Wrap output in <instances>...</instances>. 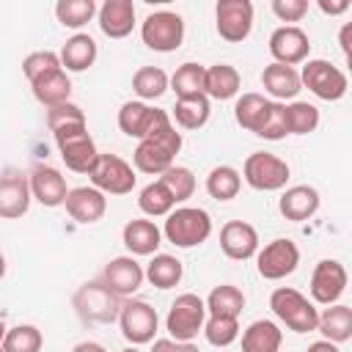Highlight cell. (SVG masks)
I'll use <instances>...</instances> for the list:
<instances>
[{
	"instance_id": "f1b7e54d",
	"label": "cell",
	"mask_w": 352,
	"mask_h": 352,
	"mask_svg": "<svg viewBox=\"0 0 352 352\" xmlns=\"http://www.w3.org/2000/svg\"><path fill=\"white\" fill-rule=\"evenodd\" d=\"M327 341L333 344H344L352 338V308L349 305H330L319 314V327H316Z\"/></svg>"
},
{
	"instance_id": "4fadbf2b",
	"label": "cell",
	"mask_w": 352,
	"mask_h": 352,
	"mask_svg": "<svg viewBox=\"0 0 352 352\" xmlns=\"http://www.w3.org/2000/svg\"><path fill=\"white\" fill-rule=\"evenodd\" d=\"M214 19H217L220 38L231 44L245 41L253 28V3L250 0H220L214 6Z\"/></svg>"
},
{
	"instance_id": "484cf974",
	"label": "cell",
	"mask_w": 352,
	"mask_h": 352,
	"mask_svg": "<svg viewBox=\"0 0 352 352\" xmlns=\"http://www.w3.org/2000/svg\"><path fill=\"white\" fill-rule=\"evenodd\" d=\"M270 107H272V102L264 99L261 94H242L236 99V104H234V118H236V124L242 129L258 135L264 121H267V116H270Z\"/></svg>"
},
{
	"instance_id": "7c38bea8",
	"label": "cell",
	"mask_w": 352,
	"mask_h": 352,
	"mask_svg": "<svg viewBox=\"0 0 352 352\" xmlns=\"http://www.w3.org/2000/svg\"><path fill=\"white\" fill-rule=\"evenodd\" d=\"M300 264V250L292 239H272L256 253V267L264 280H280Z\"/></svg>"
},
{
	"instance_id": "1f68e13d",
	"label": "cell",
	"mask_w": 352,
	"mask_h": 352,
	"mask_svg": "<svg viewBox=\"0 0 352 352\" xmlns=\"http://www.w3.org/2000/svg\"><path fill=\"white\" fill-rule=\"evenodd\" d=\"M138 206H140V212L148 214V217H168V214L176 209V198H173V192L168 190V184H165L162 179H157V182H151V184H146V187L140 190Z\"/></svg>"
},
{
	"instance_id": "9c48e42d",
	"label": "cell",
	"mask_w": 352,
	"mask_h": 352,
	"mask_svg": "<svg viewBox=\"0 0 352 352\" xmlns=\"http://www.w3.org/2000/svg\"><path fill=\"white\" fill-rule=\"evenodd\" d=\"M242 176H245V182L253 190L275 192V190L286 187V182H289V165L280 157H275V154L253 151L245 160V165H242Z\"/></svg>"
},
{
	"instance_id": "f5cc1de1",
	"label": "cell",
	"mask_w": 352,
	"mask_h": 352,
	"mask_svg": "<svg viewBox=\"0 0 352 352\" xmlns=\"http://www.w3.org/2000/svg\"><path fill=\"white\" fill-rule=\"evenodd\" d=\"M72 352H107L102 344H96V341H80Z\"/></svg>"
},
{
	"instance_id": "e0dca14e",
	"label": "cell",
	"mask_w": 352,
	"mask_h": 352,
	"mask_svg": "<svg viewBox=\"0 0 352 352\" xmlns=\"http://www.w3.org/2000/svg\"><path fill=\"white\" fill-rule=\"evenodd\" d=\"M30 195H33L30 179L14 168H6L0 179V217L6 220L22 217L30 206Z\"/></svg>"
},
{
	"instance_id": "db71d44e",
	"label": "cell",
	"mask_w": 352,
	"mask_h": 352,
	"mask_svg": "<svg viewBox=\"0 0 352 352\" xmlns=\"http://www.w3.org/2000/svg\"><path fill=\"white\" fill-rule=\"evenodd\" d=\"M121 352H138V349H132V346H129V349H121Z\"/></svg>"
},
{
	"instance_id": "b9f144b4",
	"label": "cell",
	"mask_w": 352,
	"mask_h": 352,
	"mask_svg": "<svg viewBox=\"0 0 352 352\" xmlns=\"http://www.w3.org/2000/svg\"><path fill=\"white\" fill-rule=\"evenodd\" d=\"M204 336L212 346H228L239 338V322L234 316H209L204 324Z\"/></svg>"
},
{
	"instance_id": "f907efd6",
	"label": "cell",
	"mask_w": 352,
	"mask_h": 352,
	"mask_svg": "<svg viewBox=\"0 0 352 352\" xmlns=\"http://www.w3.org/2000/svg\"><path fill=\"white\" fill-rule=\"evenodd\" d=\"M316 6H319L324 14L338 16V14H344V11L349 8V0H316Z\"/></svg>"
},
{
	"instance_id": "30bf717a",
	"label": "cell",
	"mask_w": 352,
	"mask_h": 352,
	"mask_svg": "<svg viewBox=\"0 0 352 352\" xmlns=\"http://www.w3.org/2000/svg\"><path fill=\"white\" fill-rule=\"evenodd\" d=\"M91 184L102 192L110 195H126L135 187V170L126 160H121L118 154H99V160L91 168Z\"/></svg>"
},
{
	"instance_id": "d6986e66",
	"label": "cell",
	"mask_w": 352,
	"mask_h": 352,
	"mask_svg": "<svg viewBox=\"0 0 352 352\" xmlns=\"http://www.w3.org/2000/svg\"><path fill=\"white\" fill-rule=\"evenodd\" d=\"M220 248H223V253L228 258L245 261V258H250V256L258 253V234L245 220H228L220 228Z\"/></svg>"
},
{
	"instance_id": "e575fe53",
	"label": "cell",
	"mask_w": 352,
	"mask_h": 352,
	"mask_svg": "<svg viewBox=\"0 0 352 352\" xmlns=\"http://www.w3.org/2000/svg\"><path fill=\"white\" fill-rule=\"evenodd\" d=\"M173 118L182 129H201L209 121V96H187L176 99L173 104Z\"/></svg>"
},
{
	"instance_id": "836d02e7",
	"label": "cell",
	"mask_w": 352,
	"mask_h": 352,
	"mask_svg": "<svg viewBox=\"0 0 352 352\" xmlns=\"http://www.w3.org/2000/svg\"><path fill=\"white\" fill-rule=\"evenodd\" d=\"M242 308H245V294H242V289H236L231 283L214 286L206 297L209 316H234V319H239Z\"/></svg>"
},
{
	"instance_id": "3957f363",
	"label": "cell",
	"mask_w": 352,
	"mask_h": 352,
	"mask_svg": "<svg viewBox=\"0 0 352 352\" xmlns=\"http://www.w3.org/2000/svg\"><path fill=\"white\" fill-rule=\"evenodd\" d=\"M182 148V132H176V126H170L168 132L151 138V140H140L132 162L140 173H151V176H162L165 170L173 168V157Z\"/></svg>"
},
{
	"instance_id": "83f0119b",
	"label": "cell",
	"mask_w": 352,
	"mask_h": 352,
	"mask_svg": "<svg viewBox=\"0 0 352 352\" xmlns=\"http://www.w3.org/2000/svg\"><path fill=\"white\" fill-rule=\"evenodd\" d=\"M96 60V41L88 33H74L63 50H60V63L66 72H85Z\"/></svg>"
},
{
	"instance_id": "ab89813d",
	"label": "cell",
	"mask_w": 352,
	"mask_h": 352,
	"mask_svg": "<svg viewBox=\"0 0 352 352\" xmlns=\"http://www.w3.org/2000/svg\"><path fill=\"white\" fill-rule=\"evenodd\" d=\"M44 336L33 324H16L3 336V352H41Z\"/></svg>"
},
{
	"instance_id": "4316f807",
	"label": "cell",
	"mask_w": 352,
	"mask_h": 352,
	"mask_svg": "<svg viewBox=\"0 0 352 352\" xmlns=\"http://www.w3.org/2000/svg\"><path fill=\"white\" fill-rule=\"evenodd\" d=\"M283 333L270 319H256L242 333V352H280Z\"/></svg>"
},
{
	"instance_id": "74e56055",
	"label": "cell",
	"mask_w": 352,
	"mask_h": 352,
	"mask_svg": "<svg viewBox=\"0 0 352 352\" xmlns=\"http://www.w3.org/2000/svg\"><path fill=\"white\" fill-rule=\"evenodd\" d=\"M168 85H170V80L160 66H140L132 77V91L140 99H160L168 91Z\"/></svg>"
},
{
	"instance_id": "52a82bcc",
	"label": "cell",
	"mask_w": 352,
	"mask_h": 352,
	"mask_svg": "<svg viewBox=\"0 0 352 352\" xmlns=\"http://www.w3.org/2000/svg\"><path fill=\"white\" fill-rule=\"evenodd\" d=\"M74 308L77 314L85 319V322H99V324H107L113 319L121 316V297L116 292H110L104 283H85L77 289L74 294Z\"/></svg>"
},
{
	"instance_id": "603a6c76",
	"label": "cell",
	"mask_w": 352,
	"mask_h": 352,
	"mask_svg": "<svg viewBox=\"0 0 352 352\" xmlns=\"http://www.w3.org/2000/svg\"><path fill=\"white\" fill-rule=\"evenodd\" d=\"M278 209H280V214L286 220L302 223V220H308V217L316 214V209H319V192L314 187H308V184H294V187H289L280 195Z\"/></svg>"
},
{
	"instance_id": "ffe728a7",
	"label": "cell",
	"mask_w": 352,
	"mask_h": 352,
	"mask_svg": "<svg viewBox=\"0 0 352 352\" xmlns=\"http://www.w3.org/2000/svg\"><path fill=\"white\" fill-rule=\"evenodd\" d=\"M30 190H33V198L41 204V206H60L66 204L69 198V187H66V179L60 176L58 168H50V165H38L30 170Z\"/></svg>"
},
{
	"instance_id": "816d5d0a",
	"label": "cell",
	"mask_w": 352,
	"mask_h": 352,
	"mask_svg": "<svg viewBox=\"0 0 352 352\" xmlns=\"http://www.w3.org/2000/svg\"><path fill=\"white\" fill-rule=\"evenodd\" d=\"M305 352H338V344H333V341L324 338V341H314Z\"/></svg>"
},
{
	"instance_id": "ba28073f",
	"label": "cell",
	"mask_w": 352,
	"mask_h": 352,
	"mask_svg": "<svg viewBox=\"0 0 352 352\" xmlns=\"http://www.w3.org/2000/svg\"><path fill=\"white\" fill-rule=\"evenodd\" d=\"M140 38L154 52H173L184 41V19L173 11H154L143 19Z\"/></svg>"
},
{
	"instance_id": "7402d4cb",
	"label": "cell",
	"mask_w": 352,
	"mask_h": 352,
	"mask_svg": "<svg viewBox=\"0 0 352 352\" xmlns=\"http://www.w3.org/2000/svg\"><path fill=\"white\" fill-rule=\"evenodd\" d=\"M99 28L107 38H126L135 28L132 0H107L99 6Z\"/></svg>"
},
{
	"instance_id": "44dd1931",
	"label": "cell",
	"mask_w": 352,
	"mask_h": 352,
	"mask_svg": "<svg viewBox=\"0 0 352 352\" xmlns=\"http://www.w3.org/2000/svg\"><path fill=\"white\" fill-rule=\"evenodd\" d=\"M63 206H66V212H69L72 220L88 226V223L102 220V214L107 212V198L96 187H74L69 192V198H66Z\"/></svg>"
},
{
	"instance_id": "f35d334b",
	"label": "cell",
	"mask_w": 352,
	"mask_h": 352,
	"mask_svg": "<svg viewBox=\"0 0 352 352\" xmlns=\"http://www.w3.org/2000/svg\"><path fill=\"white\" fill-rule=\"evenodd\" d=\"M96 11H99V8H96L94 0H58V3H55V16H58V22H60L63 28H74V30L82 28V25H88Z\"/></svg>"
},
{
	"instance_id": "d6a6232c",
	"label": "cell",
	"mask_w": 352,
	"mask_h": 352,
	"mask_svg": "<svg viewBox=\"0 0 352 352\" xmlns=\"http://www.w3.org/2000/svg\"><path fill=\"white\" fill-rule=\"evenodd\" d=\"M170 88L176 91L179 99H187V96H204L206 94V66L201 63H182L173 77H170Z\"/></svg>"
},
{
	"instance_id": "681fc988",
	"label": "cell",
	"mask_w": 352,
	"mask_h": 352,
	"mask_svg": "<svg viewBox=\"0 0 352 352\" xmlns=\"http://www.w3.org/2000/svg\"><path fill=\"white\" fill-rule=\"evenodd\" d=\"M338 44H341V52L346 58V66H349V74H352V22H344L341 30H338Z\"/></svg>"
},
{
	"instance_id": "8992f818",
	"label": "cell",
	"mask_w": 352,
	"mask_h": 352,
	"mask_svg": "<svg viewBox=\"0 0 352 352\" xmlns=\"http://www.w3.org/2000/svg\"><path fill=\"white\" fill-rule=\"evenodd\" d=\"M52 138H55V146H58L69 170L91 173L94 162L99 160V151H96L94 138L88 135V126H69V129L52 132Z\"/></svg>"
},
{
	"instance_id": "f6af8a7d",
	"label": "cell",
	"mask_w": 352,
	"mask_h": 352,
	"mask_svg": "<svg viewBox=\"0 0 352 352\" xmlns=\"http://www.w3.org/2000/svg\"><path fill=\"white\" fill-rule=\"evenodd\" d=\"M160 179L168 184V190L173 192L176 204H184V201H187V198H192V192H195V176H192V170H190V168L173 165V168H170V170H165Z\"/></svg>"
},
{
	"instance_id": "7bdbcfd3",
	"label": "cell",
	"mask_w": 352,
	"mask_h": 352,
	"mask_svg": "<svg viewBox=\"0 0 352 352\" xmlns=\"http://www.w3.org/2000/svg\"><path fill=\"white\" fill-rule=\"evenodd\" d=\"M58 69H63V63H60V55H55L52 50L30 52V55L22 60V72H25V77H28V82H30V85H33L36 80H41L44 74L58 72Z\"/></svg>"
},
{
	"instance_id": "ac0fdd59",
	"label": "cell",
	"mask_w": 352,
	"mask_h": 352,
	"mask_svg": "<svg viewBox=\"0 0 352 352\" xmlns=\"http://www.w3.org/2000/svg\"><path fill=\"white\" fill-rule=\"evenodd\" d=\"M143 278H146V270H143L132 256H118V258L107 261V267H104V272H102V283H104L110 292H116L118 297L135 294V292L140 289Z\"/></svg>"
},
{
	"instance_id": "8fae6325",
	"label": "cell",
	"mask_w": 352,
	"mask_h": 352,
	"mask_svg": "<svg viewBox=\"0 0 352 352\" xmlns=\"http://www.w3.org/2000/svg\"><path fill=\"white\" fill-rule=\"evenodd\" d=\"M300 77H302V85L324 102H336L346 94V74L330 60H322V58L305 60Z\"/></svg>"
},
{
	"instance_id": "7a4b0ae2",
	"label": "cell",
	"mask_w": 352,
	"mask_h": 352,
	"mask_svg": "<svg viewBox=\"0 0 352 352\" xmlns=\"http://www.w3.org/2000/svg\"><path fill=\"white\" fill-rule=\"evenodd\" d=\"M162 234L176 248H195L209 239L212 217H209V212H204L198 206H179L168 214Z\"/></svg>"
},
{
	"instance_id": "7dc6e473",
	"label": "cell",
	"mask_w": 352,
	"mask_h": 352,
	"mask_svg": "<svg viewBox=\"0 0 352 352\" xmlns=\"http://www.w3.org/2000/svg\"><path fill=\"white\" fill-rule=\"evenodd\" d=\"M272 14L280 22H300L308 14V0H272Z\"/></svg>"
},
{
	"instance_id": "8d00e7d4",
	"label": "cell",
	"mask_w": 352,
	"mask_h": 352,
	"mask_svg": "<svg viewBox=\"0 0 352 352\" xmlns=\"http://www.w3.org/2000/svg\"><path fill=\"white\" fill-rule=\"evenodd\" d=\"M182 272H184L182 261L176 256H168V253H157L146 267V278L157 289H173L182 280Z\"/></svg>"
},
{
	"instance_id": "cb8c5ba5",
	"label": "cell",
	"mask_w": 352,
	"mask_h": 352,
	"mask_svg": "<svg viewBox=\"0 0 352 352\" xmlns=\"http://www.w3.org/2000/svg\"><path fill=\"white\" fill-rule=\"evenodd\" d=\"M261 85L275 99H294L300 94V88H302V77H300V72L294 66H283V63L272 60L261 72Z\"/></svg>"
},
{
	"instance_id": "5bb4252c",
	"label": "cell",
	"mask_w": 352,
	"mask_h": 352,
	"mask_svg": "<svg viewBox=\"0 0 352 352\" xmlns=\"http://www.w3.org/2000/svg\"><path fill=\"white\" fill-rule=\"evenodd\" d=\"M157 322H160L157 311L148 302H143V300H126L124 308H121V316H118L121 336L129 344H148V341H154Z\"/></svg>"
},
{
	"instance_id": "5b68a950",
	"label": "cell",
	"mask_w": 352,
	"mask_h": 352,
	"mask_svg": "<svg viewBox=\"0 0 352 352\" xmlns=\"http://www.w3.org/2000/svg\"><path fill=\"white\" fill-rule=\"evenodd\" d=\"M118 126L129 138L151 140V138L168 132L173 124H170V116L165 110L148 107L146 102H124L118 110Z\"/></svg>"
},
{
	"instance_id": "277c9868",
	"label": "cell",
	"mask_w": 352,
	"mask_h": 352,
	"mask_svg": "<svg viewBox=\"0 0 352 352\" xmlns=\"http://www.w3.org/2000/svg\"><path fill=\"white\" fill-rule=\"evenodd\" d=\"M206 314H209L206 311V300H201L192 292H184L170 302V311L165 316V330L176 341H192L204 330Z\"/></svg>"
},
{
	"instance_id": "bcb514c9",
	"label": "cell",
	"mask_w": 352,
	"mask_h": 352,
	"mask_svg": "<svg viewBox=\"0 0 352 352\" xmlns=\"http://www.w3.org/2000/svg\"><path fill=\"white\" fill-rule=\"evenodd\" d=\"M286 135H289V129H286V104L272 102L270 116H267V121H264L258 138H264V140H280V138H286Z\"/></svg>"
},
{
	"instance_id": "60d3db41",
	"label": "cell",
	"mask_w": 352,
	"mask_h": 352,
	"mask_svg": "<svg viewBox=\"0 0 352 352\" xmlns=\"http://www.w3.org/2000/svg\"><path fill=\"white\" fill-rule=\"evenodd\" d=\"M319 126V110L308 102H292L286 104V129L289 135H308Z\"/></svg>"
},
{
	"instance_id": "9a60e30c",
	"label": "cell",
	"mask_w": 352,
	"mask_h": 352,
	"mask_svg": "<svg viewBox=\"0 0 352 352\" xmlns=\"http://www.w3.org/2000/svg\"><path fill=\"white\" fill-rule=\"evenodd\" d=\"M346 270L336 258H322L311 275V297L319 305H336L346 289Z\"/></svg>"
},
{
	"instance_id": "d590c367",
	"label": "cell",
	"mask_w": 352,
	"mask_h": 352,
	"mask_svg": "<svg viewBox=\"0 0 352 352\" xmlns=\"http://www.w3.org/2000/svg\"><path fill=\"white\" fill-rule=\"evenodd\" d=\"M239 187H242V176L231 165H217L206 176V192L214 201H231V198H236Z\"/></svg>"
},
{
	"instance_id": "f546056e",
	"label": "cell",
	"mask_w": 352,
	"mask_h": 352,
	"mask_svg": "<svg viewBox=\"0 0 352 352\" xmlns=\"http://www.w3.org/2000/svg\"><path fill=\"white\" fill-rule=\"evenodd\" d=\"M30 88H33L36 102H41V104H47V107H55V104L69 102V94H72V80H69L66 69H58V72L44 74L41 80H36Z\"/></svg>"
},
{
	"instance_id": "c3c4849f",
	"label": "cell",
	"mask_w": 352,
	"mask_h": 352,
	"mask_svg": "<svg viewBox=\"0 0 352 352\" xmlns=\"http://www.w3.org/2000/svg\"><path fill=\"white\" fill-rule=\"evenodd\" d=\"M151 352H201L192 341H176V338H157Z\"/></svg>"
},
{
	"instance_id": "6da1fadb",
	"label": "cell",
	"mask_w": 352,
	"mask_h": 352,
	"mask_svg": "<svg viewBox=\"0 0 352 352\" xmlns=\"http://www.w3.org/2000/svg\"><path fill=\"white\" fill-rule=\"evenodd\" d=\"M270 308L294 333H311V330L319 327V311H316V305L305 294H300L297 289H292V286L275 289L270 294Z\"/></svg>"
},
{
	"instance_id": "2e32d148",
	"label": "cell",
	"mask_w": 352,
	"mask_h": 352,
	"mask_svg": "<svg viewBox=\"0 0 352 352\" xmlns=\"http://www.w3.org/2000/svg\"><path fill=\"white\" fill-rule=\"evenodd\" d=\"M311 52V41H308V33L297 25H280L272 30L270 36V55L275 58V63H283V66H294V63H302Z\"/></svg>"
},
{
	"instance_id": "d4e9b609",
	"label": "cell",
	"mask_w": 352,
	"mask_h": 352,
	"mask_svg": "<svg viewBox=\"0 0 352 352\" xmlns=\"http://www.w3.org/2000/svg\"><path fill=\"white\" fill-rule=\"evenodd\" d=\"M121 236H124L126 250L135 256H157V248L162 245V231L151 220H143V217L129 220Z\"/></svg>"
},
{
	"instance_id": "ee69618b",
	"label": "cell",
	"mask_w": 352,
	"mask_h": 352,
	"mask_svg": "<svg viewBox=\"0 0 352 352\" xmlns=\"http://www.w3.org/2000/svg\"><path fill=\"white\" fill-rule=\"evenodd\" d=\"M47 126L50 132H60L69 126H88V124H85V113L74 102H63V104L47 107Z\"/></svg>"
},
{
	"instance_id": "4dcf8cb0",
	"label": "cell",
	"mask_w": 352,
	"mask_h": 352,
	"mask_svg": "<svg viewBox=\"0 0 352 352\" xmlns=\"http://www.w3.org/2000/svg\"><path fill=\"white\" fill-rule=\"evenodd\" d=\"M242 77L231 63H214L206 69V96L212 99H231L239 94Z\"/></svg>"
}]
</instances>
